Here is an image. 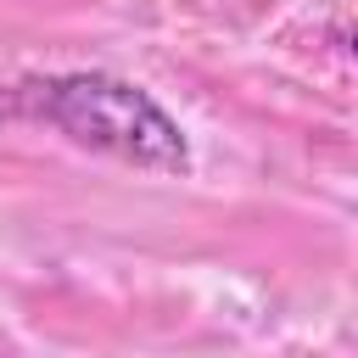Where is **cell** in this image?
I'll list each match as a JSON object with an SVG mask.
<instances>
[{
  "label": "cell",
  "mask_w": 358,
  "mask_h": 358,
  "mask_svg": "<svg viewBox=\"0 0 358 358\" xmlns=\"http://www.w3.org/2000/svg\"><path fill=\"white\" fill-rule=\"evenodd\" d=\"M22 101L45 123H56L67 140L95 145L106 157H123V162H140V168H185L190 162L179 123L129 78L62 73V78L22 84Z\"/></svg>",
  "instance_id": "6da1fadb"
}]
</instances>
